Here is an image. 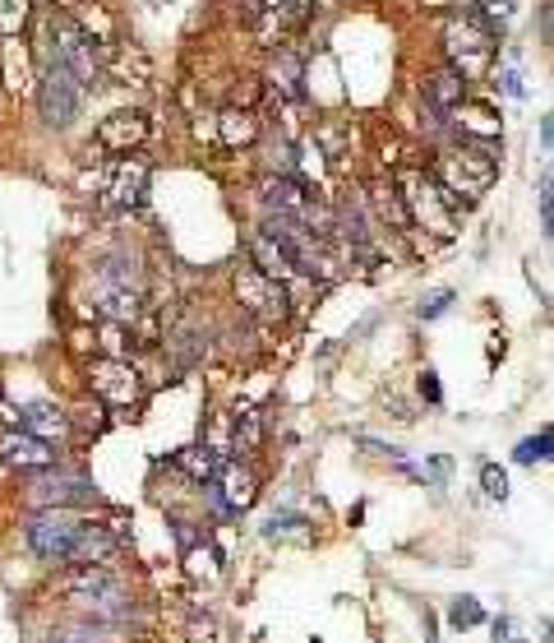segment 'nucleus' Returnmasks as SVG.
<instances>
[{"instance_id":"412c9836","label":"nucleus","mask_w":554,"mask_h":643,"mask_svg":"<svg viewBox=\"0 0 554 643\" xmlns=\"http://www.w3.org/2000/svg\"><path fill=\"white\" fill-rule=\"evenodd\" d=\"M426 97H430V107H439L443 116L458 107V102H467V80L453 70V65H443V70H435L430 74V89H426Z\"/></svg>"},{"instance_id":"2f4dec72","label":"nucleus","mask_w":554,"mask_h":643,"mask_svg":"<svg viewBox=\"0 0 554 643\" xmlns=\"http://www.w3.org/2000/svg\"><path fill=\"white\" fill-rule=\"evenodd\" d=\"M46 643H102V639H97L93 630H56Z\"/></svg>"},{"instance_id":"423d86ee","label":"nucleus","mask_w":554,"mask_h":643,"mask_svg":"<svg viewBox=\"0 0 554 643\" xmlns=\"http://www.w3.org/2000/svg\"><path fill=\"white\" fill-rule=\"evenodd\" d=\"M84 84L74 80V74L65 65H42V80H38V112L42 121L51 125V131H65V125L79 121V112H84Z\"/></svg>"},{"instance_id":"4468645a","label":"nucleus","mask_w":554,"mask_h":643,"mask_svg":"<svg viewBox=\"0 0 554 643\" xmlns=\"http://www.w3.org/2000/svg\"><path fill=\"white\" fill-rule=\"evenodd\" d=\"M88 380L107 403H135L139 398V375H135V366H125V362H97L88 371Z\"/></svg>"},{"instance_id":"0eeeda50","label":"nucleus","mask_w":554,"mask_h":643,"mask_svg":"<svg viewBox=\"0 0 554 643\" xmlns=\"http://www.w3.org/2000/svg\"><path fill=\"white\" fill-rule=\"evenodd\" d=\"M231 282H236V301H241L254 320H263V324L286 320V288H282V282H273L269 273H259L250 260L236 265Z\"/></svg>"},{"instance_id":"39448f33","label":"nucleus","mask_w":554,"mask_h":643,"mask_svg":"<svg viewBox=\"0 0 554 643\" xmlns=\"http://www.w3.org/2000/svg\"><path fill=\"white\" fill-rule=\"evenodd\" d=\"M398 199H403V214L407 222H420L435 237H453L458 231V209L448 204V195L435 186V176L426 172H407L398 182Z\"/></svg>"},{"instance_id":"c9c22d12","label":"nucleus","mask_w":554,"mask_h":643,"mask_svg":"<svg viewBox=\"0 0 554 643\" xmlns=\"http://www.w3.org/2000/svg\"><path fill=\"white\" fill-rule=\"evenodd\" d=\"M541 144H545V148H550V144H554V121H550V116H545V121H541Z\"/></svg>"},{"instance_id":"c756f323","label":"nucleus","mask_w":554,"mask_h":643,"mask_svg":"<svg viewBox=\"0 0 554 643\" xmlns=\"http://www.w3.org/2000/svg\"><path fill=\"white\" fill-rule=\"evenodd\" d=\"M448 305H453V292H435L430 301H420V320H435V315H443Z\"/></svg>"},{"instance_id":"5701e85b","label":"nucleus","mask_w":554,"mask_h":643,"mask_svg":"<svg viewBox=\"0 0 554 643\" xmlns=\"http://www.w3.org/2000/svg\"><path fill=\"white\" fill-rule=\"evenodd\" d=\"M79 602H84V611H93V621H107V625H116V621H125V615H129V602L121 593V583L93 588V593H79Z\"/></svg>"},{"instance_id":"4be33fe9","label":"nucleus","mask_w":554,"mask_h":643,"mask_svg":"<svg viewBox=\"0 0 554 643\" xmlns=\"http://www.w3.org/2000/svg\"><path fill=\"white\" fill-rule=\"evenodd\" d=\"M269 84H273L286 102H301V97H305V65L292 56V51H278V61L269 65Z\"/></svg>"},{"instance_id":"f3484780","label":"nucleus","mask_w":554,"mask_h":643,"mask_svg":"<svg viewBox=\"0 0 554 643\" xmlns=\"http://www.w3.org/2000/svg\"><path fill=\"white\" fill-rule=\"evenodd\" d=\"M250 265H254L259 273H269L273 282H282V288H286V282L296 278L292 260H286V250H282V246L269 237V231H254V237H250Z\"/></svg>"},{"instance_id":"6ab92c4d","label":"nucleus","mask_w":554,"mask_h":643,"mask_svg":"<svg viewBox=\"0 0 554 643\" xmlns=\"http://www.w3.org/2000/svg\"><path fill=\"white\" fill-rule=\"evenodd\" d=\"M19 422L29 426V435H38V440H46V445L70 435V417H65V407H56V403H29Z\"/></svg>"},{"instance_id":"aec40b11","label":"nucleus","mask_w":554,"mask_h":643,"mask_svg":"<svg viewBox=\"0 0 554 643\" xmlns=\"http://www.w3.org/2000/svg\"><path fill=\"white\" fill-rule=\"evenodd\" d=\"M218 139H222V148H250V144L259 139L254 112H241V107L218 112Z\"/></svg>"},{"instance_id":"1a4fd4ad","label":"nucleus","mask_w":554,"mask_h":643,"mask_svg":"<svg viewBox=\"0 0 554 643\" xmlns=\"http://www.w3.org/2000/svg\"><path fill=\"white\" fill-rule=\"evenodd\" d=\"M148 135H153L148 116L135 112V107H121L112 116H102V125H97V148L112 153V158H129L135 148L148 144Z\"/></svg>"},{"instance_id":"cd10ccee","label":"nucleus","mask_w":554,"mask_h":643,"mask_svg":"<svg viewBox=\"0 0 554 643\" xmlns=\"http://www.w3.org/2000/svg\"><path fill=\"white\" fill-rule=\"evenodd\" d=\"M541 458H550V431H541L536 440H526L518 449V463H541Z\"/></svg>"},{"instance_id":"6e6552de","label":"nucleus","mask_w":554,"mask_h":643,"mask_svg":"<svg viewBox=\"0 0 554 643\" xmlns=\"http://www.w3.org/2000/svg\"><path fill=\"white\" fill-rule=\"evenodd\" d=\"M79 528H84V519H74V514H65V509H46L29 523V547L42 560H70Z\"/></svg>"},{"instance_id":"ddd939ff","label":"nucleus","mask_w":554,"mask_h":643,"mask_svg":"<svg viewBox=\"0 0 554 643\" xmlns=\"http://www.w3.org/2000/svg\"><path fill=\"white\" fill-rule=\"evenodd\" d=\"M0 454H6V463L10 468H19V473H51L56 468V449H51L46 440H38V435H29V431H10L6 435V445H0Z\"/></svg>"},{"instance_id":"c85d7f7f","label":"nucleus","mask_w":554,"mask_h":643,"mask_svg":"<svg viewBox=\"0 0 554 643\" xmlns=\"http://www.w3.org/2000/svg\"><path fill=\"white\" fill-rule=\"evenodd\" d=\"M481 481H485V496H494V500H504V496H509V477L499 473V468H485Z\"/></svg>"},{"instance_id":"7ed1b4c3","label":"nucleus","mask_w":554,"mask_h":643,"mask_svg":"<svg viewBox=\"0 0 554 643\" xmlns=\"http://www.w3.org/2000/svg\"><path fill=\"white\" fill-rule=\"evenodd\" d=\"M443 46H448V65H453L462 80H481V74H490L494 65V51H499V33L490 29V23H481L477 14L453 19L443 29Z\"/></svg>"},{"instance_id":"dca6fc26","label":"nucleus","mask_w":554,"mask_h":643,"mask_svg":"<svg viewBox=\"0 0 554 643\" xmlns=\"http://www.w3.org/2000/svg\"><path fill=\"white\" fill-rule=\"evenodd\" d=\"M33 500L46 505V509H65V505L97 500V491H93V481H84V477H46V481L33 486Z\"/></svg>"},{"instance_id":"2eb2a0df","label":"nucleus","mask_w":554,"mask_h":643,"mask_svg":"<svg viewBox=\"0 0 554 643\" xmlns=\"http://www.w3.org/2000/svg\"><path fill=\"white\" fill-rule=\"evenodd\" d=\"M314 14V0H259L254 6V19L263 23V33H269V42H273V33H292V29H301V23Z\"/></svg>"},{"instance_id":"72a5a7b5","label":"nucleus","mask_w":554,"mask_h":643,"mask_svg":"<svg viewBox=\"0 0 554 643\" xmlns=\"http://www.w3.org/2000/svg\"><path fill=\"white\" fill-rule=\"evenodd\" d=\"M504 89H509L513 97H522V80H518V70H504Z\"/></svg>"},{"instance_id":"a878e982","label":"nucleus","mask_w":554,"mask_h":643,"mask_svg":"<svg viewBox=\"0 0 554 643\" xmlns=\"http://www.w3.org/2000/svg\"><path fill=\"white\" fill-rule=\"evenodd\" d=\"M33 14V0H0V38H14Z\"/></svg>"},{"instance_id":"f704fd0d","label":"nucleus","mask_w":554,"mask_h":643,"mask_svg":"<svg viewBox=\"0 0 554 643\" xmlns=\"http://www.w3.org/2000/svg\"><path fill=\"white\" fill-rule=\"evenodd\" d=\"M420 390H426V398L435 403V398H439V380H435V375H426V380H420Z\"/></svg>"},{"instance_id":"20e7f679","label":"nucleus","mask_w":554,"mask_h":643,"mask_svg":"<svg viewBox=\"0 0 554 643\" xmlns=\"http://www.w3.org/2000/svg\"><path fill=\"white\" fill-rule=\"evenodd\" d=\"M93 305L107 320L125 324L139 315V273H135V260L125 255H107L93 273Z\"/></svg>"},{"instance_id":"f257e3e1","label":"nucleus","mask_w":554,"mask_h":643,"mask_svg":"<svg viewBox=\"0 0 554 643\" xmlns=\"http://www.w3.org/2000/svg\"><path fill=\"white\" fill-rule=\"evenodd\" d=\"M38 56H42V65H65L84 89H97L102 70H107V65H102L97 38H88V29H79L74 19H65V14H56V10L42 19Z\"/></svg>"},{"instance_id":"7c9ffc66","label":"nucleus","mask_w":554,"mask_h":643,"mask_svg":"<svg viewBox=\"0 0 554 643\" xmlns=\"http://www.w3.org/2000/svg\"><path fill=\"white\" fill-rule=\"evenodd\" d=\"M541 222H545V231L554 227V190H550V172L541 176Z\"/></svg>"},{"instance_id":"9b49d317","label":"nucleus","mask_w":554,"mask_h":643,"mask_svg":"<svg viewBox=\"0 0 554 643\" xmlns=\"http://www.w3.org/2000/svg\"><path fill=\"white\" fill-rule=\"evenodd\" d=\"M102 195H107V204L121 214L139 209L144 195H148V163L144 158H121L107 176V186H102Z\"/></svg>"},{"instance_id":"9d476101","label":"nucleus","mask_w":554,"mask_h":643,"mask_svg":"<svg viewBox=\"0 0 554 643\" xmlns=\"http://www.w3.org/2000/svg\"><path fill=\"white\" fill-rule=\"evenodd\" d=\"M448 125L462 135V144L485 148V153H499V139H504V121L490 107H467V102H458V107L448 112Z\"/></svg>"},{"instance_id":"f8f14e48","label":"nucleus","mask_w":554,"mask_h":643,"mask_svg":"<svg viewBox=\"0 0 554 643\" xmlns=\"http://www.w3.org/2000/svg\"><path fill=\"white\" fill-rule=\"evenodd\" d=\"M259 496V481L250 468H236V463H222L218 477H213V505L236 514V509H250Z\"/></svg>"},{"instance_id":"b1692460","label":"nucleus","mask_w":554,"mask_h":643,"mask_svg":"<svg viewBox=\"0 0 554 643\" xmlns=\"http://www.w3.org/2000/svg\"><path fill=\"white\" fill-rule=\"evenodd\" d=\"M458 6H462L467 14H477L481 23H490L494 33H504V23L513 19V6H518V0H458Z\"/></svg>"},{"instance_id":"bb28decb","label":"nucleus","mask_w":554,"mask_h":643,"mask_svg":"<svg viewBox=\"0 0 554 643\" xmlns=\"http://www.w3.org/2000/svg\"><path fill=\"white\" fill-rule=\"evenodd\" d=\"M259 445V413H245L236 422V449H254Z\"/></svg>"},{"instance_id":"393cba45","label":"nucleus","mask_w":554,"mask_h":643,"mask_svg":"<svg viewBox=\"0 0 554 643\" xmlns=\"http://www.w3.org/2000/svg\"><path fill=\"white\" fill-rule=\"evenodd\" d=\"M180 468H185V473H195V481H213L218 468H222V458H218L213 449L195 445V449H185V454H180Z\"/></svg>"},{"instance_id":"a211bd4d","label":"nucleus","mask_w":554,"mask_h":643,"mask_svg":"<svg viewBox=\"0 0 554 643\" xmlns=\"http://www.w3.org/2000/svg\"><path fill=\"white\" fill-rule=\"evenodd\" d=\"M116 551L121 547H116V537L107 528H102V523H84V528H79V537H74V547H70V560H79V564H107Z\"/></svg>"},{"instance_id":"f03ea898","label":"nucleus","mask_w":554,"mask_h":643,"mask_svg":"<svg viewBox=\"0 0 554 643\" xmlns=\"http://www.w3.org/2000/svg\"><path fill=\"white\" fill-rule=\"evenodd\" d=\"M494 172H499V153L458 144L453 153H443V158H439L435 186L448 195V204H453V209H471V204H477L494 186Z\"/></svg>"},{"instance_id":"473e14b6","label":"nucleus","mask_w":554,"mask_h":643,"mask_svg":"<svg viewBox=\"0 0 554 643\" xmlns=\"http://www.w3.org/2000/svg\"><path fill=\"white\" fill-rule=\"evenodd\" d=\"M477 621H481V606H477V602H471V598L453 606V625H477Z\"/></svg>"}]
</instances>
